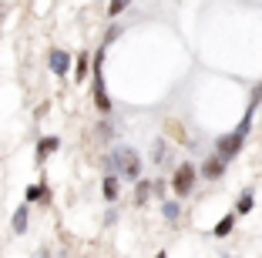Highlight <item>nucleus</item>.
<instances>
[{
	"label": "nucleus",
	"mask_w": 262,
	"mask_h": 258,
	"mask_svg": "<svg viewBox=\"0 0 262 258\" xmlns=\"http://www.w3.org/2000/svg\"><path fill=\"white\" fill-rule=\"evenodd\" d=\"M104 168H108V175L115 178H124V181H138L141 178V158L135 148H115V151L108 154V161H104Z\"/></svg>",
	"instance_id": "1"
},
{
	"label": "nucleus",
	"mask_w": 262,
	"mask_h": 258,
	"mask_svg": "<svg viewBox=\"0 0 262 258\" xmlns=\"http://www.w3.org/2000/svg\"><path fill=\"white\" fill-rule=\"evenodd\" d=\"M249 128H252V107L246 111V118H242V124L232 134H222L215 141V158H222V161H232L235 154L242 151V145H246V137H249Z\"/></svg>",
	"instance_id": "2"
},
{
	"label": "nucleus",
	"mask_w": 262,
	"mask_h": 258,
	"mask_svg": "<svg viewBox=\"0 0 262 258\" xmlns=\"http://www.w3.org/2000/svg\"><path fill=\"white\" fill-rule=\"evenodd\" d=\"M101 61H104V47H101L98 54H94V64H91V74H94V104H98V111L101 114H108L111 111V98H108V91H104V74H101Z\"/></svg>",
	"instance_id": "3"
},
{
	"label": "nucleus",
	"mask_w": 262,
	"mask_h": 258,
	"mask_svg": "<svg viewBox=\"0 0 262 258\" xmlns=\"http://www.w3.org/2000/svg\"><path fill=\"white\" fill-rule=\"evenodd\" d=\"M195 165H178L175 175H171V188H175V195H192L195 188Z\"/></svg>",
	"instance_id": "4"
},
{
	"label": "nucleus",
	"mask_w": 262,
	"mask_h": 258,
	"mask_svg": "<svg viewBox=\"0 0 262 258\" xmlns=\"http://www.w3.org/2000/svg\"><path fill=\"white\" fill-rule=\"evenodd\" d=\"M47 64H51V71H54L57 77H64V74L71 71V54L57 47V51H51V57H47Z\"/></svg>",
	"instance_id": "5"
},
{
	"label": "nucleus",
	"mask_w": 262,
	"mask_h": 258,
	"mask_svg": "<svg viewBox=\"0 0 262 258\" xmlns=\"http://www.w3.org/2000/svg\"><path fill=\"white\" fill-rule=\"evenodd\" d=\"M202 175H205L208 181H219V178L225 175V161L222 158H208L205 165H202Z\"/></svg>",
	"instance_id": "6"
},
{
	"label": "nucleus",
	"mask_w": 262,
	"mask_h": 258,
	"mask_svg": "<svg viewBox=\"0 0 262 258\" xmlns=\"http://www.w3.org/2000/svg\"><path fill=\"white\" fill-rule=\"evenodd\" d=\"M57 148H61V141H57V137H40V145H37V161L44 165V161L51 158Z\"/></svg>",
	"instance_id": "7"
},
{
	"label": "nucleus",
	"mask_w": 262,
	"mask_h": 258,
	"mask_svg": "<svg viewBox=\"0 0 262 258\" xmlns=\"http://www.w3.org/2000/svg\"><path fill=\"white\" fill-rule=\"evenodd\" d=\"M232 228H235V212H229V215H222V218H219V225L212 228V235L215 238H225L232 231Z\"/></svg>",
	"instance_id": "8"
},
{
	"label": "nucleus",
	"mask_w": 262,
	"mask_h": 258,
	"mask_svg": "<svg viewBox=\"0 0 262 258\" xmlns=\"http://www.w3.org/2000/svg\"><path fill=\"white\" fill-rule=\"evenodd\" d=\"M151 188H155L151 181L138 178V181H135V205H148V195H151Z\"/></svg>",
	"instance_id": "9"
},
{
	"label": "nucleus",
	"mask_w": 262,
	"mask_h": 258,
	"mask_svg": "<svg viewBox=\"0 0 262 258\" xmlns=\"http://www.w3.org/2000/svg\"><path fill=\"white\" fill-rule=\"evenodd\" d=\"M27 221H31V212H27V205H20V208L14 212V221H10L17 235H24V231H27Z\"/></svg>",
	"instance_id": "10"
},
{
	"label": "nucleus",
	"mask_w": 262,
	"mask_h": 258,
	"mask_svg": "<svg viewBox=\"0 0 262 258\" xmlns=\"http://www.w3.org/2000/svg\"><path fill=\"white\" fill-rule=\"evenodd\" d=\"M88 74H91V57H88V54H77V61H74V81H84Z\"/></svg>",
	"instance_id": "11"
},
{
	"label": "nucleus",
	"mask_w": 262,
	"mask_h": 258,
	"mask_svg": "<svg viewBox=\"0 0 262 258\" xmlns=\"http://www.w3.org/2000/svg\"><path fill=\"white\" fill-rule=\"evenodd\" d=\"M101 191H104V198H108V201H115V198H118V178H115V175H104Z\"/></svg>",
	"instance_id": "12"
},
{
	"label": "nucleus",
	"mask_w": 262,
	"mask_h": 258,
	"mask_svg": "<svg viewBox=\"0 0 262 258\" xmlns=\"http://www.w3.org/2000/svg\"><path fill=\"white\" fill-rule=\"evenodd\" d=\"M24 198H27V201H47V198H51V191H47L44 184H31Z\"/></svg>",
	"instance_id": "13"
},
{
	"label": "nucleus",
	"mask_w": 262,
	"mask_h": 258,
	"mask_svg": "<svg viewBox=\"0 0 262 258\" xmlns=\"http://www.w3.org/2000/svg\"><path fill=\"white\" fill-rule=\"evenodd\" d=\"M235 212H239V215L252 212V191H242V195H239V205H235Z\"/></svg>",
	"instance_id": "14"
},
{
	"label": "nucleus",
	"mask_w": 262,
	"mask_h": 258,
	"mask_svg": "<svg viewBox=\"0 0 262 258\" xmlns=\"http://www.w3.org/2000/svg\"><path fill=\"white\" fill-rule=\"evenodd\" d=\"M162 212H165V218H168V221H178L182 208H178V201H165V205H162Z\"/></svg>",
	"instance_id": "15"
},
{
	"label": "nucleus",
	"mask_w": 262,
	"mask_h": 258,
	"mask_svg": "<svg viewBox=\"0 0 262 258\" xmlns=\"http://www.w3.org/2000/svg\"><path fill=\"white\" fill-rule=\"evenodd\" d=\"M128 7V0H111V7H108V17H121V10Z\"/></svg>",
	"instance_id": "16"
},
{
	"label": "nucleus",
	"mask_w": 262,
	"mask_h": 258,
	"mask_svg": "<svg viewBox=\"0 0 262 258\" xmlns=\"http://www.w3.org/2000/svg\"><path fill=\"white\" fill-rule=\"evenodd\" d=\"M259 101H262V84H259V87H255V94H252V104H249V107H255V104H259Z\"/></svg>",
	"instance_id": "17"
},
{
	"label": "nucleus",
	"mask_w": 262,
	"mask_h": 258,
	"mask_svg": "<svg viewBox=\"0 0 262 258\" xmlns=\"http://www.w3.org/2000/svg\"><path fill=\"white\" fill-rule=\"evenodd\" d=\"M155 258H165V251H162V255H155Z\"/></svg>",
	"instance_id": "18"
}]
</instances>
